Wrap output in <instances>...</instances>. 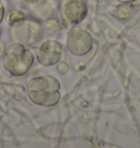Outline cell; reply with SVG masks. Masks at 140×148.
Returning a JSON list of instances; mask_svg holds the SVG:
<instances>
[{"label": "cell", "mask_w": 140, "mask_h": 148, "mask_svg": "<svg viewBox=\"0 0 140 148\" xmlns=\"http://www.w3.org/2000/svg\"><path fill=\"white\" fill-rule=\"evenodd\" d=\"M60 83L53 76H38L32 79L28 84V97L35 105L51 107L60 99Z\"/></svg>", "instance_id": "obj_1"}, {"label": "cell", "mask_w": 140, "mask_h": 148, "mask_svg": "<svg viewBox=\"0 0 140 148\" xmlns=\"http://www.w3.org/2000/svg\"><path fill=\"white\" fill-rule=\"evenodd\" d=\"M33 62L34 56L31 50L19 42L8 47L2 57V64L5 69L14 76H22L28 73Z\"/></svg>", "instance_id": "obj_2"}, {"label": "cell", "mask_w": 140, "mask_h": 148, "mask_svg": "<svg viewBox=\"0 0 140 148\" xmlns=\"http://www.w3.org/2000/svg\"><path fill=\"white\" fill-rule=\"evenodd\" d=\"M11 34L17 42L24 46H31L42 38L43 28L37 21L24 18L23 21L12 25Z\"/></svg>", "instance_id": "obj_3"}, {"label": "cell", "mask_w": 140, "mask_h": 148, "mask_svg": "<svg viewBox=\"0 0 140 148\" xmlns=\"http://www.w3.org/2000/svg\"><path fill=\"white\" fill-rule=\"evenodd\" d=\"M93 39L88 32L81 28H75L69 33L67 47L68 50L75 56L81 57L89 53L92 49Z\"/></svg>", "instance_id": "obj_4"}, {"label": "cell", "mask_w": 140, "mask_h": 148, "mask_svg": "<svg viewBox=\"0 0 140 148\" xmlns=\"http://www.w3.org/2000/svg\"><path fill=\"white\" fill-rule=\"evenodd\" d=\"M62 47L56 40H47L43 42L38 50V62L44 66L57 64L61 58Z\"/></svg>", "instance_id": "obj_5"}, {"label": "cell", "mask_w": 140, "mask_h": 148, "mask_svg": "<svg viewBox=\"0 0 140 148\" xmlns=\"http://www.w3.org/2000/svg\"><path fill=\"white\" fill-rule=\"evenodd\" d=\"M88 8L83 0H67L62 7V16L68 23L79 24L87 16Z\"/></svg>", "instance_id": "obj_6"}, {"label": "cell", "mask_w": 140, "mask_h": 148, "mask_svg": "<svg viewBox=\"0 0 140 148\" xmlns=\"http://www.w3.org/2000/svg\"><path fill=\"white\" fill-rule=\"evenodd\" d=\"M135 13V7L131 3H123L115 10V16L121 21H127Z\"/></svg>", "instance_id": "obj_7"}, {"label": "cell", "mask_w": 140, "mask_h": 148, "mask_svg": "<svg viewBox=\"0 0 140 148\" xmlns=\"http://www.w3.org/2000/svg\"><path fill=\"white\" fill-rule=\"evenodd\" d=\"M25 18V14L23 12H21L19 10H12L8 13V22L11 25H13L15 23H19L21 21H23Z\"/></svg>", "instance_id": "obj_8"}, {"label": "cell", "mask_w": 140, "mask_h": 148, "mask_svg": "<svg viewBox=\"0 0 140 148\" xmlns=\"http://www.w3.org/2000/svg\"><path fill=\"white\" fill-rule=\"evenodd\" d=\"M44 28L48 33L54 34V33H57L60 31V24H59V22L57 21L56 18H49L44 23Z\"/></svg>", "instance_id": "obj_9"}, {"label": "cell", "mask_w": 140, "mask_h": 148, "mask_svg": "<svg viewBox=\"0 0 140 148\" xmlns=\"http://www.w3.org/2000/svg\"><path fill=\"white\" fill-rule=\"evenodd\" d=\"M3 18H5V7H3V3L0 0V23L3 21Z\"/></svg>", "instance_id": "obj_10"}, {"label": "cell", "mask_w": 140, "mask_h": 148, "mask_svg": "<svg viewBox=\"0 0 140 148\" xmlns=\"http://www.w3.org/2000/svg\"><path fill=\"white\" fill-rule=\"evenodd\" d=\"M117 1H119L121 3H128V2H132V1H135V0H117Z\"/></svg>", "instance_id": "obj_11"}, {"label": "cell", "mask_w": 140, "mask_h": 148, "mask_svg": "<svg viewBox=\"0 0 140 148\" xmlns=\"http://www.w3.org/2000/svg\"><path fill=\"white\" fill-rule=\"evenodd\" d=\"M0 36H1V28H0Z\"/></svg>", "instance_id": "obj_12"}, {"label": "cell", "mask_w": 140, "mask_h": 148, "mask_svg": "<svg viewBox=\"0 0 140 148\" xmlns=\"http://www.w3.org/2000/svg\"><path fill=\"white\" fill-rule=\"evenodd\" d=\"M0 52H1V48H0Z\"/></svg>", "instance_id": "obj_13"}]
</instances>
